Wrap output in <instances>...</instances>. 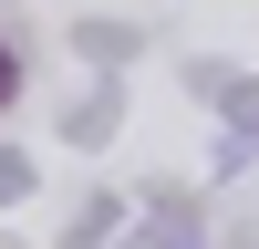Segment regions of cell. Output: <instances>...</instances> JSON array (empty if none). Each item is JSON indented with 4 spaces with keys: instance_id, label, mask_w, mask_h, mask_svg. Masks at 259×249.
Here are the masks:
<instances>
[{
    "instance_id": "1",
    "label": "cell",
    "mask_w": 259,
    "mask_h": 249,
    "mask_svg": "<svg viewBox=\"0 0 259 249\" xmlns=\"http://www.w3.org/2000/svg\"><path fill=\"white\" fill-rule=\"evenodd\" d=\"M11 94H21V62H11V52H0V104H11Z\"/></svg>"
}]
</instances>
